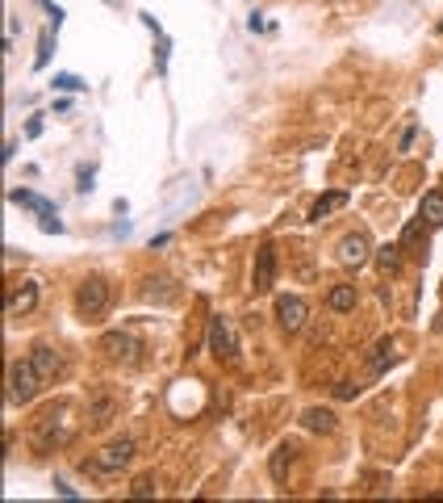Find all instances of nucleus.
<instances>
[{
    "mask_svg": "<svg viewBox=\"0 0 443 503\" xmlns=\"http://www.w3.org/2000/svg\"><path fill=\"white\" fill-rule=\"evenodd\" d=\"M67 402H59V407H46L38 420H34V449L38 453H54L59 444L72 440V424H67Z\"/></svg>",
    "mask_w": 443,
    "mask_h": 503,
    "instance_id": "f257e3e1",
    "label": "nucleus"
},
{
    "mask_svg": "<svg viewBox=\"0 0 443 503\" xmlns=\"http://www.w3.org/2000/svg\"><path fill=\"white\" fill-rule=\"evenodd\" d=\"M130 462H134V440L122 436V440H114V444H105L92 462H84V470H88V474H122Z\"/></svg>",
    "mask_w": 443,
    "mask_h": 503,
    "instance_id": "f03ea898",
    "label": "nucleus"
},
{
    "mask_svg": "<svg viewBox=\"0 0 443 503\" xmlns=\"http://www.w3.org/2000/svg\"><path fill=\"white\" fill-rule=\"evenodd\" d=\"M42 390V373L34 369V361H13L9 365V398L13 402H34Z\"/></svg>",
    "mask_w": 443,
    "mask_h": 503,
    "instance_id": "7ed1b4c3",
    "label": "nucleus"
},
{
    "mask_svg": "<svg viewBox=\"0 0 443 503\" xmlns=\"http://www.w3.org/2000/svg\"><path fill=\"white\" fill-rule=\"evenodd\" d=\"M209 352H213L217 361H230V365L239 361L243 348H239V336H235V327H230L226 315H213L209 319Z\"/></svg>",
    "mask_w": 443,
    "mask_h": 503,
    "instance_id": "20e7f679",
    "label": "nucleus"
},
{
    "mask_svg": "<svg viewBox=\"0 0 443 503\" xmlns=\"http://www.w3.org/2000/svg\"><path fill=\"white\" fill-rule=\"evenodd\" d=\"M105 307H109V281L105 277L80 281V289H76V315L80 319H96Z\"/></svg>",
    "mask_w": 443,
    "mask_h": 503,
    "instance_id": "39448f33",
    "label": "nucleus"
},
{
    "mask_svg": "<svg viewBox=\"0 0 443 503\" xmlns=\"http://www.w3.org/2000/svg\"><path fill=\"white\" fill-rule=\"evenodd\" d=\"M305 319H310V302L305 298H297V294H281V298H276V323H281L285 336H297L305 327Z\"/></svg>",
    "mask_w": 443,
    "mask_h": 503,
    "instance_id": "423d86ee",
    "label": "nucleus"
},
{
    "mask_svg": "<svg viewBox=\"0 0 443 503\" xmlns=\"http://www.w3.org/2000/svg\"><path fill=\"white\" fill-rule=\"evenodd\" d=\"M368 260H372V239H368L364 231H352V235L339 239V265H347V269H364Z\"/></svg>",
    "mask_w": 443,
    "mask_h": 503,
    "instance_id": "0eeeda50",
    "label": "nucleus"
},
{
    "mask_svg": "<svg viewBox=\"0 0 443 503\" xmlns=\"http://www.w3.org/2000/svg\"><path fill=\"white\" fill-rule=\"evenodd\" d=\"M276 285V247L272 243H259L255 247V269H251V289L255 294H268Z\"/></svg>",
    "mask_w": 443,
    "mask_h": 503,
    "instance_id": "6e6552de",
    "label": "nucleus"
},
{
    "mask_svg": "<svg viewBox=\"0 0 443 503\" xmlns=\"http://www.w3.org/2000/svg\"><path fill=\"white\" fill-rule=\"evenodd\" d=\"M13 201H17V206H30V210L42 218V231H50V235L63 231V223H59V214H54V206H50V201H42L38 193H30V189H13Z\"/></svg>",
    "mask_w": 443,
    "mask_h": 503,
    "instance_id": "1a4fd4ad",
    "label": "nucleus"
},
{
    "mask_svg": "<svg viewBox=\"0 0 443 503\" xmlns=\"http://www.w3.org/2000/svg\"><path fill=\"white\" fill-rule=\"evenodd\" d=\"M293 462H297V444H293V440H281V444L272 449V458H268V474H272V482H285L289 470H293Z\"/></svg>",
    "mask_w": 443,
    "mask_h": 503,
    "instance_id": "9d476101",
    "label": "nucleus"
},
{
    "mask_svg": "<svg viewBox=\"0 0 443 503\" xmlns=\"http://www.w3.org/2000/svg\"><path fill=\"white\" fill-rule=\"evenodd\" d=\"M34 307H38V281H21V289L13 285L5 294V311L9 315H30Z\"/></svg>",
    "mask_w": 443,
    "mask_h": 503,
    "instance_id": "9b49d317",
    "label": "nucleus"
},
{
    "mask_svg": "<svg viewBox=\"0 0 443 503\" xmlns=\"http://www.w3.org/2000/svg\"><path fill=\"white\" fill-rule=\"evenodd\" d=\"M100 352L105 357H114V361H134V352H138V340L134 336H126V331H109V336H100Z\"/></svg>",
    "mask_w": 443,
    "mask_h": 503,
    "instance_id": "f8f14e48",
    "label": "nucleus"
},
{
    "mask_svg": "<svg viewBox=\"0 0 443 503\" xmlns=\"http://www.w3.org/2000/svg\"><path fill=\"white\" fill-rule=\"evenodd\" d=\"M426 223L422 218H414V223H406V231H402V252H410L414 260H426Z\"/></svg>",
    "mask_w": 443,
    "mask_h": 503,
    "instance_id": "ddd939ff",
    "label": "nucleus"
},
{
    "mask_svg": "<svg viewBox=\"0 0 443 503\" xmlns=\"http://www.w3.org/2000/svg\"><path fill=\"white\" fill-rule=\"evenodd\" d=\"M30 361H34V369L42 373V382H50L54 373L63 369V357H59V348H50V344H38V348L30 352Z\"/></svg>",
    "mask_w": 443,
    "mask_h": 503,
    "instance_id": "4468645a",
    "label": "nucleus"
},
{
    "mask_svg": "<svg viewBox=\"0 0 443 503\" xmlns=\"http://www.w3.org/2000/svg\"><path fill=\"white\" fill-rule=\"evenodd\" d=\"M418 218L431 227V231H439L443 227V193L439 189H431V193H422V206H418Z\"/></svg>",
    "mask_w": 443,
    "mask_h": 503,
    "instance_id": "2eb2a0df",
    "label": "nucleus"
},
{
    "mask_svg": "<svg viewBox=\"0 0 443 503\" xmlns=\"http://www.w3.org/2000/svg\"><path fill=\"white\" fill-rule=\"evenodd\" d=\"M376 265L385 277H398L402 273V243H380L376 247Z\"/></svg>",
    "mask_w": 443,
    "mask_h": 503,
    "instance_id": "dca6fc26",
    "label": "nucleus"
},
{
    "mask_svg": "<svg viewBox=\"0 0 443 503\" xmlns=\"http://www.w3.org/2000/svg\"><path fill=\"white\" fill-rule=\"evenodd\" d=\"M339 206H347V193H343V189H335V193H326V197H318L314 206H310V223H322L326 214H335Z\"/></svg>",
    "mask_w": 443,
    "mask_h": 503,
    "instance_id": "f3484780",
    "label": "nucleus"
},
{
    "mask_svg": "<svg viewBox=\"0 0 443 503\" xmlns=\"http://www.w3.org/2000/svg\"><path fill=\"white\" fill-rule=\"evenodd\" d=\"M326 307L330 311H335V315H347V311H356V285H335V289H330L326 294Z\"/></svg>",
    "mask_w": 443,
    "mask_h": 503,
    "instance_id": "a211bd4d",
    "label": "nucleus"
},
{
    "mask_svg": "<svg viewBox=\"0 0 443 503\" xmlns=\"http://www.w3.org/2000/svg\"><path fill=\"white\" fill-rule=\"evenodd\" d=\"M301 428L305 432H335V415H330L326 407H305L301 411Z\"/></svg>",
    "mask_w": 443,
    "mask_h": 503,
    "instance_id": "6ab92c4d",
    "label": "nucleus"
},
{
    "mask_svg": "<svg viewBox=\"0 0 443 503\" xmlns=\"http://www.w3.org/2000/svg\"><path fill=\"white\" fill-rule=\"evenodd\" d=\"M393 361H398V357H393V340H380V344L372 348V357H368V369H372V373H385Z\"/></svg>",
    "mask_w": 443,
    "mask_h": 503,
    "instance_id": "aec40b11",
    "label": "nucleus"
},
{
    "mask_svg": "<svg viewBox=\"0 0 443 503\" xmlns=\"http://www.w3.org/2000/svg\"><path fill=\"white\" fill-rule=\"evenodd\" d=\"M88 415H92V424H109L114 420V398H96L88 407Z\"/></svg>",
    "mask_w": 443,
    "mask_h": 503,
    "instance_id": "412c9836",
    "label": "nucleus"
},
{
    "mask_svg": "<svg viewBox=\"0 0 443 503\" xmlns=\"http://www.w3.org/2000/svg\"><path fill=\"white\" fill-rule=\"evenodd\" d=\"M50 50H54V38H50V30L38 38V59H34V68H46L50 63Z\"/></svg>",
    "mask_w": 443,
    "mask_h": 503,
    "instance_id": "4be33fe9",
    "label": "nucleus"
},
{
    "mask_svg": "<svg viewBox=\"0 0 443 503\" xmlns=\"http://www.w3.org/2000/svg\"><path fill=\"white\" fill-rule=\"evenodd\" d=\"M54 88H63V92H84L88 84H84L80 76H67V72H63V76H54Z\"/></svg>",
    "mask_w": 443,
    "mask_h": 503,
    "instance_id": "5701e85b",
    "label": "nucleus"
},
{
    "mask_svg": "<svg viewBox=\"0 0 443 503\" xmlns=\"http://www.w3.org/2000/svg\"><path fill=\"white\" fill-rule=\"evenodd\" d=\"M130 495H134V499H147V495H155V478H151V474H142V478H134V486H130Z\"/></svg>",
    "mask_w": 443,
    "mask_h": 503,
    "instance_id": "b1692460",
    "label": "nucleus"
},
{
    "mask_svg": "<svg viewBox=\"0 0 443 503\" xmlns=\"http://www.w3.org/2000/svg\"><path fill=\"white\" fill-rule=\"evenodd\" d=\"M356 382H335V398H356Z\"/></svg>",
    "mask_w": 443,
    "mask_h": 503,
    "instance_id": "393cba45",
    "label": "nucleus"
},
{
    "mask_svg": "<svg viewBox=\"0 0 443 503\" xmlns=\"http://www.w3.org/2000/svg\"><path fill=\"white\" fill-rule=\"evenodd\" d=\"M92 176H96L92 168H80V185H76V189H80V193H92Z\"/></svg>",
    "mask_w": 443,
    "mask_h": 503,
    "instance_id": "a878e982",
    "label": "nucleus"
},
{
    "mask_svg": "<svg viewBox=\"0 0 443 503\" xmlns=\"http://www.w3.org/2000/svg\"><path fill=\"white\" fill-rule=\"evenodd\" d=\"M439 34H443V21H439Z\"/></svg>",
    "mask_w": 443,
    "mask_h": 503,
    "instance_id": "bb28decb",
    "label": "nucleus"
},
{
    "mask_svg": "<svg viewBox=\"0 0 443 503\" xmlns=\"http://www.w3.org/2000/svg\"><path fill=\"white\" fill-rule=\"evenodd\" d=\"M109 5H118V0H109Z\"/></svg>",
    "mask_w": 443,
    "mask_h": 503,
    "instance_id": "cd10ccee",
    "label": "nucleus"
}]
</instances>
